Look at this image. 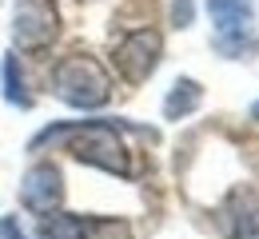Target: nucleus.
<instances>
[{"mask_svg": "<svg viewBox=\"0 0 259 239\" xmlns=\"http://www.w3.org/2000/svg\"><path fill=\"white\" fill-rule=\"evenodd\" d=\"M48 139H68V152L92 168H104L112 175H128V148L124 139L116 136V124H104V120H88V124H68V128H48L32 139V148L48 144Z\"/></svg>", "mask_w": 259, "mask_h": 239, "instance_id": "nucleus-1", "label": "nucleus"}, {"mask_svg": "<svg viewBox=\"0 0 259 239\" xmlns=\"http://www.w3.org/2000/svg\"><path fill=\"white\" fill-rule=\"evenodd\" d=\"M52 92L68 104V108H104L108 96H112V76L104 72L100 60L76 52V56H64L56 68H52Z\"/></svg>", "mask_w": 259, "mask_h": 239, "instance_id": "nucleus-2", "label": "nucleus"}, {"mask_svg": "<svg viewBox=\"0 0 259 239\" xmlns=\"http://www.w3.org/2000/svg\"><path fill=\"white\" fill-rule=\"evenodd\" d=\"M211 24H215V48L224 56H247L259 48L255 36V0H207Z\"/></svg>", "mask_w": 259, "mask_h": 239, "instance_id": "nucleus-3", "label": "nucleus"}, {"mask_svg": "<svg viewBox=\"0 0 259 239\" xmlns=\"http://www.w3.org/2000/svg\"><path fill=\"white\" fill-rule=\"evenodd\" d=\"M163 40L156 28H132L120 44H116V68L128 84H144L152 72L160 68Z\"/></svg>", "mask_w": 259, "mask_h": 239, "instance_id": "nucleus-4", "label": "nucleus"}, {"mask_svg": "<svg viewBox=\"0 0 259 239\" xmlns=\"http://www.w3.org/2000/svg\"><path fill=\"white\" fill-rule=\"evenodd\" d=\"M56 4L52 0H16L12 4V40L24 52H40L56 36Z\"/></svg>", "mask_w": 259, "mask_h": 239, "instance_id": "nucleus-5", "label": "nucleus"}, {"mask_svg": "<svg viewBox=\"0 0 259 239\" xmlns=\"http://www.w3.org/2000/svg\"><path fill=\"white\" fill-rule=\"evenodd\" d=\"M64 200V179H60V168L52 164H36L28 168V175L20 179V204L28 207L32 215H52Z\"/></svg>", "mask_w": 259, "mask_h": 239, "instance_id": "nucleus-6", "label": "nucleus"}, {"mask_svg": "<svg viewBox=\"0 0 259 239\" xmlns=\"http://www.w3.org/2000/svg\"><path fill=\"white\" fill-rule=\"evenodd\" d=\"M220 227L227 239H251L259 231V204L251 192H235L224 207H220Z\"/></svg>", "mask_w": 259, "mask_h": 239, "instance_id": "nucleus-7", "label": "nucleus"}, {"mask_svg": "<svg viewBox=\"0 0 259 239\" xmlns=\"http://www.w3.org/2000/svg\"><path fill=\"white\" fill-rule=\"evenodd\" d=\"M203 100V88L195 84V80H176L171 84V92H167V100H163V120H184V116H192L195 108Z\"/></svg>", "mask_w": 259, "mask_h": 239, "instance_id": "nucleus-8", "label": "nucleus"}, {"mask_svg": "<svg viewBox=\"0 0 259 239\" xmlns=\"http://www.w3.org/2000/svg\"><path fill=\"white\" fill-rule=\"evenodd\" d=\"M40 239H88V219H80V215L40 219Z\"/></svg>", "mask_w": 259, "mask_h": 239, "instance_id": "nucleus-9", "label": "nucleus"}, {"mask_svg": "<svg viewBox=\"0 0 259 239\" xmlns=\"http://www.w3.org/2000/svg\"><path fill=\"white\" fill-rule=\"evenodd\" d=\"M4 100L16 108H32V96L24 92V76H20L16 56H4Z\"/></svg>", "mask_w": 259, "mask_h": 239, "instance_id": "nucleus-10", "label": "nucleus"}, {"mask_svg": "<svg viewBox=\"0 0 259 239\" xmlns=\"http://www.w3.org/2000/svg\"><path fill=\"white\" fill-rule=\"evenodd\" d=\"M192 0H171V20H176V28H188L192 24Z\"/></svg>", "mask_w": 259, "mask_h": 239, "instance_id": "nucleus-11", "label": "nucleus"}, {"mask_svg": "<svg viewBox=\"0 0 259 239\" xmlns=\"http://www.w3.org/2000/svg\"><path fill=\"white\" fill-rule=\"evenodd\" d=\"M0 239H28V235L16 227V219H0Z\"/></svg>", "mask_w": 259, "mask_h": 239, "instance_id": "nucleus-12", "label": "nucleus"}, {"mask_svg": "<svg viewBox=\"0 0 259 239\" xmlns=\"http://www.w3.org/2000/svg\"><path fill=\"white\" fill-rule=\"evenodd\" d=\"M251 120H255V124H259V100L251 104Z\"/></svg>", "mask_w": 259, "mask_h": 239, "instance_id": "nucleus-13", "label": "nucleus"}]
</instances>
